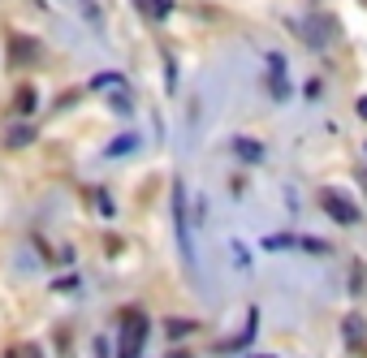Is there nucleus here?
<instances>
[{"instance_id": "nucleus-3", "label": "nucleus", "mask_w": 367, "mask_h": 358, "mask_svg": "<svg viewBox=\"0 0 367 358\" xmlns=\"http://www.w3.org/2000/svg\"><path fill=\"white\" fill-rule=\"evenodd\" d=\"M320 208H324L337 225H358V220H363V212L354 208L350 198H341L337 190H320Z\"/></svg>"}, {"instance_id": "nucleus-7", "label": "nucleus", "mask_w": 367, "mask_h": 358, "mask_svg": "<svg viewBox=\"0 0 367 358\" xmlns=\"http://www.w3.org/2000/svg\"><path fill=\"white\" fill-rule=\"evenodd\" d=\"M255 324H259V315H255V311H251V320H246V328H242V332H238V337H234V341H221V345H217V349H221V354H238V349H246V345H251V341H255Z\"/></svg>"}, {"instance_id": "nucleus-15", "label": "nucleus", "mask_w": 367, "mask_h": 358, "mask_svg": "<svg viewBox=\"0 0 367 358\" xmlns=\"http://www.w3.org/2000/svg\"><path fill=\"white\" fill-rule=\"evenodd\" d=\"M104 86H126V78L121 74H95L91 78V91H104Z\"/></svg>"}, {"instance_id": "nucleus-16", "label": "nucleus", "mask_w": 367, "mask_h": 358, "mask_svg": "<svg viewBox=\"0 0 367 358\" xmlns=\"http://www.w3.org/2000/svg\"><path fill=\"white\" fill-rule=\"evenodd\" d=\"M229 250H234V268H242V272H246V268H251V250H246L242 242H229Z\"/></svg>"}, {"instance_id": "nucleus-20", "label": "nucleus", "mask_w": 367, "mask_h": 358, "mask_svg": "<svg viewBox=\"0 0 367 358\" xmlns=\"http://www.w3.org/2000/svg\"><path fill=\"white\" fill-rule=\"evenodd\" d=\"M268 74H285V57L281 52H268Z\"/></svg>"}, {"instance_id": "nucleus-25", "label": "nucleus", "mask_w": 367, "mask_h": 358, "mask_svg": "<svg viewBox=\"0 0 367 358\" xmlns=\"http://www.w3.org/2000/svg\"><path fill=\"white\" fill-rule=\"evenodd\" d=\"M169 358H190V354H169Z\"/></svg>"}, {"instance_id": "nucleus-26", "label": "nucleus", "mask_w": 367, "mask_h": 358, "mask_svg": "<svg viewBox=\"0 0 367 358\" xmlns=\"http://www.w3.org/2000/svg\"><path fill=\"white\" fill-rule=\"evenodd\" d=\"M9 358H13V354H9Z\"/></svg>"}, {"instance_id": "nucleus-22", "label": "nucleus", "mask_w": 367, "mask_h": 358, "mask_svg": "<svg viewBox=\"0 0 367 358\" xmlns=\"http://www.w3.org/2000/svg\"><path fill=\"white\" fill-rule=\"evenodd\" d=\"M363 276H367V272H363V264H354V293H363Z\"/></svg>"}, {"instance_id": "nucleus-12", "label": "nucleus", "mask_w": 367, "mask_h": 358, "mask_svg": "<svg viewBox=\"0 0 367 358\" xmlns=\"http://www.w3.org/2000/svg\"><path fill=\"white\" fill-rule=\"evenodd\" d=\"M298 246V233H268L264 237V250H294Z\"/></svg>"}, {"instance_id": "nucleus-8", "label": "nucleus", "mask_w": 367, "mask_h": 358, "mask_svg": "<svg viewBox=\"0 0 367 358\" xmlns=\"http://www.w3.org/2000/svg\"><path fill=\"white\" fill-rule=\"evenodd\" d=\"M341 332H346L350 345H363V341H367V324H363V315H358V311L346 315V320H341Z\"/></svg>"}, {"instance_id": "nucleus-17", "label": "nucleus", "mask_w": 367, "mask_h": 358, "mask_svg": "<svg viewBox=\"0 0 367 358\" xmlns=\"http://www.w3.org/2000/svg\"><path fill=\"white\" fill-rule=\"evenodd\" d=\"M273 99H290V82H285V74H273Z\"/></svg>"}, {"instance_id": "nucleus-4", "label": "nucleus", "mask_w": 367, "mask_h": 358, "mask_svg": "<svg viewBox=\"0 0 367 358\" xmlns=\"http://www.w3.org/2000/svg\"><path fill=\"white\" fill-rule=\"evenodd\" d=\"M290 26H294L311 47H329V43H333V35H337V26H333L329 18H307V22H290Z\"/></svg>"}, {"instance_id": "nucleus-13", "label": "nucleus", "mask_w": 367, "mask_h": 358, "mask_svg": "<svg viewBox=\"0 0 367 358\" xmlns=\"http://www.w3.org/2000/svg\"><path fill=\"white\" fill-rule=\"evenodd\" d=\"M18 113H22V117L35 113V86H18Z\"/></svg>"}, {"instance_id": "nucleus-18", "label": "nucleus", "mask_w": 367, "mask_h": 358, "mask_svg": "<svg viewBox=\"0 0 367 358\" xmlns=\"http://www.w3.org/2000/svg\"><path fill=\"white\" fill-rule=\"evenodd\" d=\"M147 9H151V18H169L173 13V0H151Z\"/></svg>"}, {"instance_id": "nucleus-9", "label": "nucleus", "mask_w": 367, "mask_h": 358, "mask_svg": "<svg viewBox=\"0 0 367 358\" xmlns=\"http://www.w3.org/2000/svg\"><path fill=\"white\" fill-rule=\"evenodd\" d=\"M134 147H138V134H121V138H113L109 147H104V160H117V156H130Z\"/></svg>"}, {"instance_id": "nucleus-23", "label": "nucleus", "mask_w": 367, "mask_h": 358, "mask_svg": "<svg viewBox=\"0 0 367 358\" xmlns=\"http://www.w3.org/2000/svg\"><path fill=\"white\" fill-rule=\"evenodd\" d=\"M95 358H109V341H95Z\"/></svg>"}, {"instance_id": "nucleus-24", "label": "nucleus", "mask_w": 367, "mask_h": 358, "mask_svg": "<svg viewBox=\"0 0 367 358\" xmlns=\"http://www.w3.org/2000/svg\"><path fill=\"white\" fill-rule=\"evenodd\" d=\"M358 117H363V121H367V95H363V99H358Z\"/></svg>"}, {"instance_id": "nucleus-19", "label": "nucleus", "mask_w": 367, "mask_h": 358, "mask_svg": "<svg viewBox=\"0 0 367 358\" xmlns=\"http://www.w3.org/2000/svg\"><path fill=\"white\" fill-rule=\"evenodd\" d=\"M13 358H43V349H39V345H31V341H22V345L13 349Z\"/></svg>"}, {"instance_id": "nucleus-1", "label": "nucleus", "mask_w": 367, "mask_h": 358, "mask_svg": "<svg viewBox=\"0 0 367 358\" xmlns=\"http://www.w3.org/2000/svg\"><path fill=\"white\" fill-rule=\"evenodd\" d=\"M173 233H177V246H182V259H186V268H195V237H190L186 186H182V181H173Z\"/></svg>"}, {"instance_id": "nucleus-2", "label": "nucleus", "mask_w": 367, "mask_h": 358, "mask_svg": "<svg viewBox=\"0 0 367 358\" xmlns=\"http://www.w3.org/2000/svg\"><path fill=\"white\" fill-rule=\"evenodd\" d=\"M147 341V315L143 311H126V328H121V349L117 358H138Z\"/></svg>"}, {"instance_id": "nucleus-14", "label": "nucleus", "mask_w": 367, "mask_h": 358, "mask_svg": "<svg viewBox=\"0 0 367 358\" xmlns=\"http://www.w3.org/2000/svg\"><path fill=\"white\" fill-rule=\"evenodd\" d=\"M298 250H307V254H333V246L320 242V237H298Z\"/></svg>"}, {"instance_id": "nucleus-21", "label": "nucleus", "mask_w": 367, "mask_h": 358, "mask_svg": "<svg viewBox=\"0 0 367 358\" xmlns=\"http://www.w3.org/2000/svg\"><path fill=\"white\" fill-rule=\"evenodd\" d=\"M95 208H99L104 216H113V198H109V194H99V198H95Z\"/></svg>"}, {"instance_id": "nucleus-11", "label": "nucleus", "mask_w": 367, "mask_h": 358, "mask_svg": "<svg viewBox=\"0 0 367 358\" xmlns=\"http://www.w3.org/2000/svg\"><path fill=\"white\" fill-rule=\"evenodd\" d=\"M165 332H169V341H182V337L199 332V324L195 320H165Z\"/></svg>"}, {"instance_id": "nucleus-5", "label": "nucleus", "mask_w": 367, "mask_h": 358, "mask_svg": "<svg viewBox=\"0 0 367 358\" xmlns=\"http://www.w3.org/2000/svg\"><path fill=\"white\" fill-rule=\"evenodd\" d=\"M39 52H43V47H39V39H31V35H13V39H9V61H13V65H31V61H39Z\"/></svg>"}, {"instance_id": "nucleus-10", "label": "nucleus", "mask_w": 367, "mask_h": 358, "mask_svg": "<svg viewBox=\"0 0 367 358\" xmlns=\"http://www.w3.org/2000/svg\"><path fill=\"white\" fill-rule=\"evenodd\" d=\"M31 138H35V125H31V121L22 117L18 125H9V134H5V147H26Z\"/></svg>"}, {"instance_id": "nucleus-6", "label": "nucleus", "mask_w": 367, "mask_h": 358, "mask_svg": "<svg viewBox=\"0 0 367 358\" xmlns=\"http://www.w3.org/2000/svg\"><path fill=\"white\" fill-rule=\"evenodd\" d=\"M234 156L242 164H264V142H255V138H234Z\"/></svg>"}]
</instances>
